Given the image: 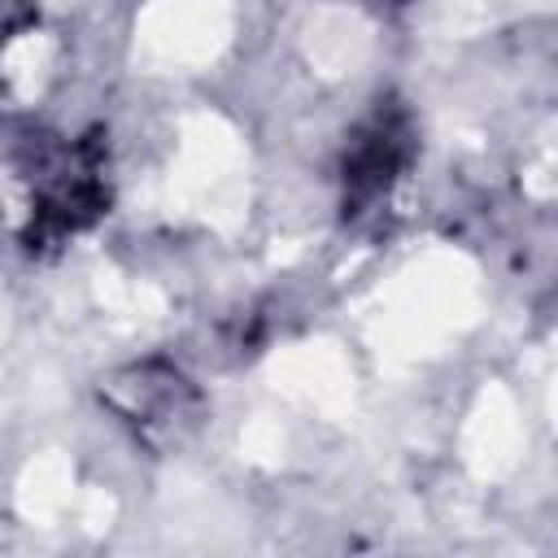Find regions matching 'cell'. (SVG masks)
<instances>
[{
  "mask_svg": "<svg viewBox=\"0 0 558 558\" xmlns=\"http://www.w3.org/2000/svg\"><path fill=\"white\" fill-rule=\"evenodd\" d=\"M100 401L148 445H170L179 440L183 432L196 427V414H201V392L196 384L170 366V362H131V366H118L100 379Z\"/></svg>",
  "mask_w": 558,
  "mask_h": 558,
  "instance_id": "cell-1",
  "label": "cell"
},
{
  "mask_svg": "<svg viewBox=\"0 0 558 558\" xmlns=\"http://www.w3.org/2000/svg\"><path fill=\"white\" fill-rule=\"evenodd\" d=\"M410 157V126L401 109H375L344 148V205H375Z\"/></svg>",
  "mask_w": 558,
  "mask_h": 558,
  "instance_id": "cell-2",
  "label": "cell"
}]
</instances>
